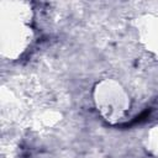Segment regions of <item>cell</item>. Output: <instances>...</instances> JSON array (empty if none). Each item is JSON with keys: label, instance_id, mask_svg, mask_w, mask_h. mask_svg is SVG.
<instances>
[{"label": "cell", "instance_id": "3957f363", "mask_svg": "<svg viewBox=\"0 0 158 158\" xmlns=\"http://www.w3.org/2000/svg\"><path fill=\"white\" fill-rule=\"evenodd\" d=\"M138 41L152 54L158 57V14H144L133 20Z\"/></svg>", "mask_w": 158, "mask_h": 158}, {"label": "cell", "instance_id": "7a4b0ae2", "mask_svg": "<svg viewBox=\"0 0 158 158\" xmlns=\"http://www.w3.org/2000/svg\"><path fill=\"white\" fill-rule=\"evenodd\" d=\"M93 101L99 115L110 125L122 122L131 110V99L120 81L105 78L93 89Z\"/></svg>", "mask_w": 158, "mask_h": 158}, {"label": "cell", "instance_id": "6da1fadb", "mask_svg": "<svg viewBox=\"0 0 158 158\" xmlns=\"http://www.w3.org/2000/svg\"><path fill=\"white\" fill-rule=\"evenodd\" d=\"M31 9L27 2L1 1L0 4V48L1 54L17 59L30 47L33 32L30 26Z\"/></svg>", "mask_w": 158, "mask_h": 158}]
</instances>
